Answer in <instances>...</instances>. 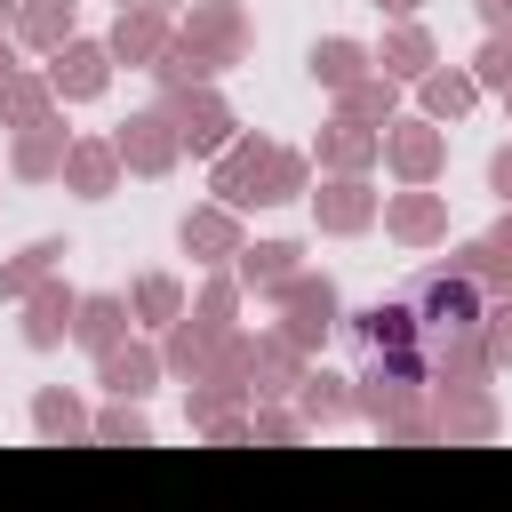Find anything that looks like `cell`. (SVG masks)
<instances>
[{
  "label": "cell",
  "instance_id": "836d02e7",
  "mask_svg": "<svg viewBox=\"0 0 512 512\" xmlns=\"http://www.w3.org/2000/svg\"><path fill=\"white\" fill-rule=\"evenodd\" d=\"M376 8H416V0H376Z\"/></svg>",
  "mask_w": 512,
  "mask_h": 512
},
{
  "label": "cell",
  "instance_id": "d590c367",
  "mask_svg": "<svg viewBox=\"0 0 512 512\" xmlns=\"http://www.w3.org/2000/svg\"><path fill=\"white\" fill-rule=\"evenodd\" d=\"M0 16H8V0H0Z\"/></svg>",
  "mask_w": 512,
  "mask_h": 512
},
{
  "label": "cell",
  "instance_id": "ba28073f",
  "mask_svg": "<svg viewBox=\"0 0 512 512\" xmlns=\"http://www.w3.org/2000/svg\"><path fill=\"white\" fill-rule=\"evenodd\" d=\"M224 128H232V120H224L216 104H184V128H176V136H184L192 152H216V144H224Z\"/></svg>",
  "mask_w": 512,
  "mask_h": 512
},
{
  "label": "cell",
  "instance_id": "277c9868",
  "mask_svg": "<svg viewBox=\"0 0 512 512\" xmlns=\"http://www.w3.org/2000/svg\"><path fill=\"white\" fill-rule=\"evenodd\" d=\"M96 88H104V48L64 40L56 48V96H96Z\"/></svg>",
  "mask_w": 512,
  "mask_h": 512
},
{
  "label": "cell",
  "instance_id": "d6a6232c",
  "mask_svg": "<svg viewBox=\"0 0 512 512\" xmlns=\"http://www.w3.org/2000/svg\"><path fill=\"white\" fill-rule=\"evenodd\" d=\"M488 248H496V256H512V224H504V232H496V240H488Z\"/></svg>",
  "mask_w": 512,
  "mask_h": 512
},
{
  "label": "cell",
  "instance_id": "30bf717a",
  "mask_svg": "<svg viewBox=\"0 0 512 512\" xmlns=\"http://www.w3.org/2000/svg\"><path fill=\"white\" fill-rule=\"evenodd\" d=\"M184 248H200V256H232V216H184Z\"/></svg>",
  "mask_w": 512,
  "mask_h": 512
},
{
  "label": "cell",
  "instance_id": "7a4b0ae2",
  "mask_svg": "<svg viewBox=\"0 0 512 512\" xmlns=\"http://www.w3.org/2000/svg\"><path fill=\"white\" fill-rule=\"evenodd\" d=\"M224 200H296V184H304V168L288 160V152H264V144H240L232 160H224Z\"/></svg>",
  "mask_w": 512,
  "mask_h": 512
},
{
  "label": "cell",
  "instance_id": "44dd1931",
  "mask_svg": "<svg viewBox=\"0 0 512 512\" xmlns=\"http://www.w3.org/2000/svg\"><path fill=\"white\" fill-rule=\"evenodd\" d=\"M288 272H296V248H288V240H264V248L248 256V280H288Z\"/></svg>",
  "mask_w": 512,
  "mask_h": 512
},
{
  "label": "cell",
  "instance_id": "e575fe53",
  "mask_svg": "<svg viewBox=\"0 0 512 512\" xmlns=\"http://www.w3.org/2000/svg\"><path fill=\"white\" fill-rule=\"evenodd\" d=\"M0 72H8V48H0Z\"/></svg>",
  "mask_w": 512,
  "mask_h": 512
},
{
  "label": "cell",
  "instance_id": "5b68a950",
  "mask_svg": "<svg viewBox=\"0 0 512 512\" xmlns=\"http://www.w3.org/2000/svg\"><path fill=\"white\" fill-rule=\"evenodd\" d=\"M160 48H168V32H160V16H144V8L128 16V8H120V32H112V56H128V64H144V56H160Z\"/></svg>",
  "mask_w": 512,
  "mask_h": 512
},
{
  "label": "cell",
  "instance_id": "2e32d148",
  "mask_svg": "<svg viewBox=\"0 0 512 512\" xmlns=\"http://www.w3.org/2000/svg\"><path fill=\"white\" fill-rule=\"evenodd\" d=\"M424 56H432V40H424V32H416V24H408V32H392V40H384V64H392V72H424Z\"/></svg>",
  "mask_w": 512,
  "mask_h": 512
},
{
  "label": "cell",
  "instance_id": "9c48e42d",
  "mask_svg": "<svg viewBox=\"0 0 512 512\" xmlns=\"http://www.w3.org/2000/svg\"><path fill=\"white\" fill-rule=\"evenodd\" d=\"M392 160H400V176H432V160H440L432 128H400V136H392Z\"/></svg>",
  "mask_w": 512,
  "mask_h": 512
},
{
  "label": "cell",
  "instance_id": "f546056e",
  "mask_svg": "<svg viewBox=\"0 0 512 512\" xmlns=\"http://www.w3.org/2000/svg\"><path fill=\"white\" fill-rule=\"evenodd\" d=\"M488 360H512V312H496V328H488Z\"/></svg>",
  "mask_w": 512,
  "mask_h": 512
},
{
  "label": "cell",
  "instance_id": "ac0fdd59",
  "mask_svg": "<svg viewBox=\"0 0 512 512\" xmlns=\"http://www.w3.org/2000/svg\"><path fill=\"white\" fill-rule=\"evenodd\" d=\"M304 408H312V416H344V408H352V400H344V376H328V368L304 376Z\"/></svg>",
  "mask_w": 512,
  "mask_h": 512
},
{
  "label": "cell",
  "instance_id": "f1b7e54d",
  "mask_svg": "<svg viewBox=\"0 0 512 512\" xmlns=\"http://www.w3.org/2000/svg\"><path fill=\"white\" fill-rule=\"evenodd\" d=\"M104 440H128V448H144V416H128V408H120V416H104Z\"/></svg>",
  "mask_w": 512,
  "mask_h": 512
},
{
  "label": "cell",
  "instance_id": "4fadbf2b",
  "mask_svg": "<svg viewBox=\"0 0 512 512\" xmlns=\"http://www.w3.org/2000/svg\"><path fill=\"white\" fill-rule=\"evenodd\" d=\"M288 312H296V320H288L296 336H312V328H328V312H336V296H328V280H320V288H296V296H288Z\"/></svg>",
  "mask_w": 512,
  "mask_h": 512
},
{
  "label": "cell",
  "instance_id": "7402d4cb",
  "mask_svg": "<svg viewBox=\"0 0 512 512\" xmlns=\"http://www.w3.org/2000/svg\"><path fill=\"white\" fill-rule=\"evenodd\" d=\"M64 312H72L64 296H40V304H32V320H24V336H32V344H56V336H64Z\"/></svg>",
  "mask_w": 512,
  "mask_h": 512
},
{
  "label": "cell",
  "instance_id": "7c38bea8",
  "mask_svg": "<svg viewBox=\"0 0 512 512\" xmlns=\"http://www.w3.org/2000/svg\"><path fill=\"white\" fill-rule=\"evenodd\" d=\"M392 232H400V240H432V232H440V208H432L424 192H408V200L392 208Z\"/></svg>",
  "mask_w": 512,
  "mask_h": 512
},
{
  "label": "cell",
  "instance_id": "9a60e30c",
  "mask_svg": "<svg viewBox=\"0 0 512 512\" xmlns=\"http://www.w3.org/2000/svg\"><path fill=\"white\" fill-rule=\"evenodd\" d=\"M80 336L112 352V336H120V304H112V296H88V304H80Z\"/></svg>",
  "mask_w": 512,
  "mask_h": 512
},
{
  "label": "cell",
  "instance_id": "8fae6325",
  "mask_svg": "<svg viewBox=\"0 0 512 512\" xmlns=\"http://www.w3.org/2000/svg\"><path fill=\"white\" fill-rule=\"evenodd\" d=\"M320 216H328L336 232H360V224H368V192H360V184H336V192L320 200Z\"/></svg>",
  "mask_w": 512,
  "mask_h": 512
},
{
  "label": "cell",
  "instance_id": "d6986e66",
  "mask_svg": "<svg viewBox=\"0 0 512 512\" xmlns=\"http://www.w3.org/2000/svg\"><path fill=\"white\" fill-rule=\"evenodd\" d=\"M56 136H64V128L40 120V136H24V152H16V168H24V176H48V168H56Z\"/></svg>",
  "mask_w": 512,
  "mask_h": 512
},
{
  "label": "cell",
  "instance_id": "6da1fadb",
  "mask_svg": "<svg viewBox=\"0 0 512 512\" xmlns=\"http://www.w3.org/2000/svg\"><path fill=\"white\" fill-rule=\"evenodd\" d=\"M408 312H416V328H424V344H432V368H440V360H448V344H464V336L480 328L472 272H424V280L408 288Z\"/></svg>",
  "mask_w": 512,
  "mask_h": 512
},
{
  "label": "cell",
  "instance_id": "52a82bcc",
  "mask_svg": "<svg viewBox=\"0 0 512 512\" xmlns=\"http://www.w3.org/2000/svg\"><path fill=\"white\" fill-rule=\"evenodd\" d=\"M360 64H368V56H360L352 40H320V48H312V72H320V80H336V88H344V80H360Z\"/></svg>",
  "mask_w": 512,
  "mask_h": 512
},
{
  "label": "cell",
  "instance_id": "4316f807",
  "mask_svg": "<svg viewBox=\"0 0 512 512\" xmlns=\"http://www.w3.org/2000/svg\"><path fill=\"white\" fill-rule=\"evenodd\" d=\"M328 160H336V168H360V160H368V136H360V128H336V136H328Z\"/></svg>",
  "mask_w": 512,
  "mask_h": 512
},
{
  "label": "cell",
  "instance_id": "4dcf8cb0",
  "mask_svg": "<svg viewBox=\"0 0 512 512\" xmlns=\"http://www.w3.org/2000/svg\"><path fill=\"white\" fill-rule=\"evenodd\" d=\"M488 176H496V192H504V200H512V144H504V152H496V168H488Z\"/></svg>",
  "mask_w": 512,
  "mask_h": 512
},
{
  "label": "cell",
  "instance_id": "e0dca14e",
  "mask_svg": "<svg viewBox=\"0 0 512 512\" xmlns=\"http://www.w3.org/2000/svg\"><path fill=\"white\" fill-rule=\"evenodd\" d=\"M424 104H432V112H464V104H472V80H464V72H432V80H424Z\"/></svg>",
  "mask_w": 512,
  "mask_h": 512
},
{
  "label": "cell",
  "instance_id": "8992f818",
  "mask_svg": "<svg viewBox=\"0 0 512 512\" xmlns=\"http://www.w3.org/2000/svg\"><path fill=\"white\" fill-rule=\"evenodd\" d=\"M24 40L32 48H64L72 40V0H32L24 8Z\"/></svg>",
  "mask_w": 512,
  "mask_h": 512
},
{
  "label": "cell",
  "instance_id": "5bb4252c",
  "mask_svg": "<svg viewBox=\"0 0 512 512\" xmlns=\"http://www.w3.org/2000/svg\"><path fill=\"white\" fill-rule=\"evenodd\" d=\"M104 384L112 392H152V360L144 352H104Z\"/></svg>",
  "mask_w": 512,
  "mask_h": 512
},
{
  "label": "cell",
  "instance_id": "cb8c5ba5",
  "mask_svg": "<svg viewBox=\"0 0 512 512\" xmlns=\"http://www.w3.org/2000/svg\"><path fill=\"white\" fill-rule=\"evenodd\" d=\"M40 104H48V96H40L32 80H16V88H0V112H8V120H24V128H40Z\"/></svg>",
  "mask_w": 512,
  "mask_h": 512
},
{
  "label": "cell",
  "instance_id": "1f68e13d",
  "mask_svg": "<svg viewBox=\"0 0 512 512\" xmlns=\"http://www.w3.org/2000/svg\"><path fill=\"white\" fill-rule=\"evenodd\" d=\"M480 16H488V24L504 32V24H512V0H480Z\"/></svg>",
  "mask_w": 512,
  "mask_h": 512
},
{
  "label": "cell",
  "instance_id": "484cf974",
  "mask_svg": "<svg viewBox=\"0 0 512 512\" xmlns=\"http://www.w3.org/2000/svg\"><path fill=\"white\" fill-rule=\"evenodd\" d=\"M480 80L488 88H512V40H488L480 48Z\"/></svg>",
  "mask_w": 512,
  "mask_h": 512
},
{
  "label": "cell",
  "instance_id": "83f0119b",
  "mask_svg": "<svg viewBox=\"0 0 512 512\" xmlns=\"http://www.w3.org/2000/svg\"><path fill=\"white\" fill-rule=\"evenodd\" d=\"M136 304H144L152 320H168V312H176V280H144V288H136Z\"/></svg>",
  "mask_w": 512,
  "mask_h": 512
},
{
  "label": "cell",
  "instance_id": "d4e9b609",
  "mask_svg": "<svg viewBox=\"0 0 512 512\" xmlns=\"http://www.w3.org/2000/svg\"><path fill=\"white\" fill-rule=\"evenodd\" d=\"M32 416H40V432H80V408H72L64 392H40V408H32Z\"/></svg>",
  "mask_w": 512,
  "mask_h": 512
},
{
  "label": "cell",
  "instance_id": "ffe728a7",
  "mask_svg": "<svg viewBox=\"0 0 512 512\" xmlns=\"http://www.w3.org/2000/svg\"><path fill=\"white\" fill-rule=\"evenodd\" d=\"M72 176H80V192H104V184H112V152H104V144H80V152H72Z\"/></svg>",
  "mask_w": 512,
  "mask_h": 512
},
{
  "label": "cell",
  "instance_id": "603a6c76",
  "mask_svg": "<svg viewBox=\"0 0 512 512\" xmlns=\"http://www.w3.org/2000/svg\"><path fill=\"white\" fill-rule=\"evenodd\" d=\"M48 256H64V248H56V240H40V248H24V256H16L8 272H0V296H16V288H24L32 272H48Z\"/></svg>",
  "mask_w": 512,
  "mask_h": 512
},
{
  "label": "cell",
  "instance_id": "3957f363",
  "mask_svg": "<svg viewBox=\"0 0 512 512\" xmlns=\"http://www.w3.org/2000/svg\"><path fill=\"white\" fill-rule=\"evenodd\" d=\"M120 160H136L144 176H160V168L176 160V136H168V112H136V120L120 128Z\"/></svg>",
  "mask_w": 512,
  "mask_h": 512
}]
</instances>
